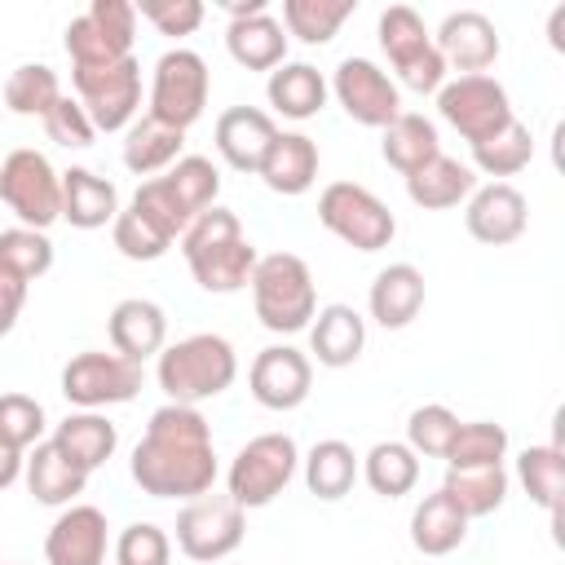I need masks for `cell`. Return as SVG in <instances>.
Segmentation results:
<instances>
[{
  "label": "cell",
  "mask_w": 565,
  "mask_h": 565,
  "mask_svg": "<svg viewBox=\"0 0 565 565\" xmlns=\"http://www.w3.org/2000/svg\"><path fill=\"white\" fill-rule=\"evenodd\" d=\"M40 124H44L49 141H57L62 150H88V146L97 141L93 119H88V115H84V106H79L75 97H66V93H62V102H57Z\"/></svg>",
  "instance_id": "681fc988"
},
{
  "label": "cell",
  "mask_w": 565,
  "mask_h": 565,
  "mask_svg": "<svg viewBox=\"0 0 565 565\" xmlns=\"http://www.w3.org/2000/svg\"><path fill=\"white\" fill-rule=\"evenodd\" d=\"M181 146H185L181 128H168V124L141 115L124 128V150L119 154H124V168L132 177H159L181 159Z\"/></svg>",
  "instance_id": "1f68e13d"
},
{
  "label": "cell",
  "mask_w": 565,
  "mask_h": 565,
  "mask_svg": "<svg viewBox=\"0 0 565 565\" xmlns=\"http://www.w3.org/2000/svg\"><path fill=\"white\" fill-rule=\"evenodd\" d=\"M463 539H468V516L455 508V499L441 486L415 503V512H411V543H415V552L450 556Z\"/></svg>",
  "instance_id": "4dcf8cb0"
},
{
  "label": "cell",
  "mask_w": 565,
  "mask_h": 565,
  "mask_svg": "<svg viewBox=\"0 0 565 565\" xmlns=\"http://www.w3.org/2000/svg\"><path fill=\"white\" fill-rule=\"evenodd\" d=\"M106 335H110V349L124 353L128 362L159 358V349L168 344V313L146 296H128L110 309Z\"/></svg>",
  "instance_id": "7402d4cb"
},
{
  "label": "cell",
  "mask_w": 565,
  "mask_h": 565,
  "mask_svg": "<svg viewBox=\"0 0 565 565\" xmlns=\"http://www.w3.org/2000/svg\"><path fill=\"white\" fill-rule=\"evenodd\" d=\"M247 388L265 411H296L313 388V358L296 344H269L252 358Z\"/></svg>",
  "instance_id": "2e32d148"
},
{
  "label": "cell",
  "mask_w": 565,
  "mask_h": 565,
  "mask_svg": "<svg viewBox=\"0 0 565 565\" xmlns=\"http://www.w3.org/2000/svg\"><path fill=\"white\" fill-rule=\"evenodd\" d=\"M366 349V318L353 305H322L309 322V353L318 366H353Z\"/></svg>",
  "instance_id": "cb8c5ba5"
},
{
  "label": "cell",
  "mask_w": 565,
  "mask_h": 565,
  "mask_svg": "<svg viewBox=\"0 0 565 565\" xmlns=\"http://www.w3.org/2000/svg\"><path fill=\"white\" fill-rule=\"evenodd\" d=\"M318 221H322L327 234H335L353 252H380L397 234V221H393L388 203L375 190L358 185V181H331L318 194Z\"/></svg>",
  "instance_id": "ba28073f"
},
{
  "label": "cell",
  "mask_w": 565,
  "mask_h": 565,
  "mask_svg": "<svg viewBox=\"0 0 565 565\" xmlns=\"http://www.w3.org/2000/svg\"><path fill=\"white\" fill-rule=\"evenodd\" d=\"M247 516L230 494H199L177 512V547L199 565H216L243 547Z\"/></svg>",
  "instance_id": "5bb4252c"
},
{
  "label": "cell",
  "mask_w": 565,
  "mask_h": 565,
  "mask_svg": "<svg viewBox=\"0 0 565 565\" xmlns=\"http://www.w3.org/2000/svg\"><path fill=\"white\" fill-rule=\"evenodd\" d=\"M561 31H565V4H556V9H552V18H547V40H552V49H565Z\"/></svg>",
  "instance_id": "f5cc1de1"
},
{
  "label": "cell",
  "mask_w": 565,
  "mask_h": 565,
  "mask_svg": "<svg viewBox=\"0 0 565 565\" xmlns=\"http://www.w3.org/2000/svg\"><path fill=\"white\" fill-rule=\"evenodd\" d=\"M212 137H216V154L234 172H256L265 150H269V141L278 137V124L260 106H230V110L216 115Z\"/></svg>",
  "instance_id": "ffe728a7"
},
{
  "label": "cell",
  "mask_w": 565,
  "mask_h": 565,
  "mask_svg": "<svg viewBox=\"0 0 565 565\" xmlns=\"http://www.w3.org/2000/svg\"><path fill=\"white\" fill-rule=\"evenodd\" d=\"M463 225L486 247H508L530 225V203L512 181H486L463 203Z\"/></svg>",
  "instance_id": "ac0fdd59"
},
{
  "label": "cell",
  "mask_w": 565,
  "mask_h": 565,
  "mask_svg": "<svg viewBox=\"0 0 565 565\" xmlns=\"http://www.w3.org/2000/svg\"><path fill=\"white\" fill-rule=\"evenodd\" d=\"M110 238H115V252L119 256H128V260H159V256H168V247H172V238L163 234V230H154L141 212H132V207H119V216L110 221Z\"/></svg>",
  "instance_id": "bcb514c9"
},
{
  "label": "cell",
  "mask_w": 565,
  "mask_h": 565,
  "mask_svg": "<svg viewBox=\"0 0 565 565\" xmlns=\"http://www.w3.org/2000/svg\"><path fill=\"white\" fill-rule=\"evenodd\" d=\"M172 561V539L154 521H132L115 539V565H168Z\"/></svg>",
  "instance_id": "7dc6e473"
},
{
  "label": "cell",
  "mask_w": 565,
  "mask_h": 565,
  "mask_svg": "<svg viewBox=\"0 0 565 565\" xmlns=\"http://www.w3.org/2000/svg\"><path fill=\"white\" fill-rule=\"evenodd\" d=\"M168 199L181 207L185 221H194L199 212H207L221 194V168L207 159V154H181L168 172H159Z\"/></svg>",
  "instance_id": "d590c367"
},
{
  "label": "cell",
  "mask_w": 565,
  "mask_h": 565,
  "mask_svg": "<svg viewBox=\"0 0 565 565\" xmlns=\"http://www.w3.org/2000/svg\"><path fill=\"white\" fill-rule=\"evenodd\" d=\"M358 477L380 494V499H402L419 486V455L406 441H375L358 459Z\"/></svg>",
  "instance_id": "e575fe53"
},
{
  "label": "cell",
  "mask_w": 565,
  "mask_h": 565,
  "mask_svg": "<svg viewBox=\"0 0 565 565\" xmlns=\"http://www.w3.org/2000/svg\"><path fill=\"white\" fill-rule=\"evenodd\" d=\"M300 463H305V486H309V494L322 499V503L344 499V494L353 490V481H358V455H353V446L340 441V437L313 441Z\"/></svg>",
  "instance_id": "836d02e7"
},
{
  "label": "cell",
  "mask_w": 565,
  "mask_h": 565,
  "mask_svg": "<svg viewBox=\"0 0 565 565\" xmlns=\"http://www.w3.org/2000/svg\"><path fill=\"white\" fill-rule=\"evenodd\" d=\"M300 468V446L291 433H260L247 446H238V455L230 459L225 472V494L247 512V508H265L274 503L291 477Z\"/></svg>",
  "instance_id": "8992f818"
},
{
  "label": "cell",
  "mask_w": 565,
  "mask_h": 565,
  "mask_svg": "<svg viewBox=\"0 0 565 565\" xmlns=\"http://www.w3.org/2000/svg\"><path fill=\"white\" fill-rule=\"evenodd\" d=\"M238 375V353L216 331H194L185 340H172L154 358V380L168 393V402L199 406L207 397H221Z\"/></svg>",
  "instance_id": "3957f363"
},
{
  "label": "cell",
  "mask_w": 565,
  "mask_h": 565,
  "mask_svg": "<svg viewBox=\"0 0 565 565\" xmlns=\"http://www.w3.org/2000/svg\"><path fill=\"white\" fill-rule=\"evenodd\" d=\"M137 18H146L159 35H194L207 18L203 0H137Z\"/></svg>",
  "instance_id": "c3c4849f"
},
{
  "label": "cell",
  "mask_w": 565,
  "mask_h": 565,
  "mask_svg": "<svg viewBox=\"0 0 565 565\" xmlns=\"http://www.w3.org/2000/svg\"><path fill=\"white\" fill-rule=\"evenodd\" d=\"M265 97H269L274 115L300 124V119H313V115L327 106L331 88H327V75H322L318 66H309V62H282V66L269 71Z\"/></svg>",
  "instance_id": "484cf974"
},
{
  "label": "cell",
  "mask_w": 565,
  "mask_h": 565,
  "mask_svg": "<svg viewBox=\"0 0 565 565\" xmlns=\"http://www.w3.org/2000/svg\"><path fill=\"white\" fill-rule=\"evenodd\" d=\"M181 256L194 274V282L212 296H234L252 282L256 269V247L243 234L238 216L221 203H212L207 212H199L185 234H181Z\"/></svg>",
  "instance_id": "7a4b0ae2"
},
{
  "label": "cell",
  "mask_w": 565,
  "mask_h": 565,
  "mask_svg": "<svg viewBox=\"0 0 565 565\" xmlns=\"http://www.w3.org/2000/svg\"><path fill=\"white\" fill-rule=\"evenodd\" d=\"M455 428H459V415H455L450 406H441V402H424V406H415L411 419H406V446H411L415 455L446 459Z\"/></svg>",
  "instance_id": "ee69618b"
},
{
  "label": "cell",
  "mask_w": 565,
  "mask_h": 565,
  "mask_svg": "<svg viewBox=\"0 0 565 565\" xmlns=\"http://www.w3.org/2000/svg\"><path fill=\"white\" fill-rule=\"evenodd\" d=\"M106 547H110V525L106 512L93 503H66L44 534L49 565H106Z\"/></svg>",
  "instance_id": "d6986e66"
},
{
  "label": "cell",
  "mask_w": 565,
  "mask_h": 565,
  "mask_svg": "<svg viewBox=\"0 0 565 565\" xmlns=\"http://www.w3.org/2000/svg\"><path fill=\"white\" fill-rule=\"evenodd\" d=\"M318 163H322V154H318V141H313V137H305V132H278V137L269 141V150H265L256 177H260L274 194L296 199V194L313 190Z\"/></svg>",
  "instance_id": "603a6c76"
},
{
  "label": "cell",
  "mask_w": 565,
  "mask_h": 565,
  "mask_svg": "<svg viewBox=\"0 0 565 565\" xmlns=\"http://www.w3.org/2000/svg\"><path fill=\"white\" fill-rule=\"evenodd\" d=\"M477 190V172L450 154H437L428 159L419 172L406 177V199L424 212H446V207H459L468 203V194Z\"/></svg>",
  "instance_id": "f1b7e54d"
},
{
  "label": "cell",
  "mask_w": 565,
  "mask_h": 565,
  "mask_svg": "<svg viewBox=\"0 0 565 565\" xmlns=\"http://www.w3.org/2000/svg\"><path fill=\"white\" fill-rule=\"evenodd\" d=\"M508 459V428L494 419H472L455 428L450 450H446V468H494Z\"/></svg>",
  "instance_id": "b9f144b4"
},
{
  "label": "cell",
  "mask_w": 565,
  "mask_h": 565,
  "mask_svg": "<svg viewBox=\"0 0 565 565\" xmlns=\"http://www.w3.org/2000/svg\"><path fill=\"white\" fill-rule=\"evenodd\" d=\"M22 477H26L31 499L44 503V508H66V503H75V494H84V486H88V472L75 468L53 441L31 446Z\"/></svg>",
  "instance_id": "f546056e"
},
{
  "label": "cell",
  "mask_w": 565,
  "mask_h": 565,
  "mask_svg": "<svg viewBox=\"0 0 565 565\" xmlns=\"http://www.w3.org/2000/svg\"><path fill=\"white\" fill-rule=\"evenodd\" d=\"M530 159H534V137H530V128L521 119H512L503 132H494L490 141L472 146V163L468 168L490 177V181H503V177H516L521 168H530Z\"/></svg>",
  "instance_id": "60d3db41"
},
{
  "label": "cell",
  "mask_w": 565,
  "mask_h": 565,
  "mask_svg": "<svg viewBox=\"0 0 565 565\" xmlns=\"http://www.w3.org/2000/svg\"><path fill=\"white\" fill-rule=\"evenodd\" d=\"M441 490L455 499V508L468 521H477V516H490V512L503 508V499H508V472H503V463H494V468H446Z\"/></svg>",
  "instance_id": "f35d334b"
},
{
  "label": "cell",
  "mask_w": 565,
  "mask_h": 565,
  "mask_svg": "<svg viewBox=\"0 0 565 565\" xmlns=\"http://www.w3.org/2000/svg\"><path fill=\"white\" fill-rule=\"evenodd\" d=\"M0 265L9 274H18L22 282L44 278L53 269V238L44 230H26V225L0 230Z\"/></svg>",
  "instance_id": "7bdbcfd3"
},
{
  "label": "cell",
  "mask_w": 565,
  "mask_h": 565,
  "mask_svg": "<svg viewBox=\"0 0 565 565\" xmlns=\"http://www.w3.org/2000/svg\"><path fill=\"white\" fill-rule=\"evenodd\" d=\"M119 216V190L115 181L97 177L93 168H66L62 172V221L75 230H102Z\"/></svg>",
  "instance_id": "4316f807"
},
{
  "label": "cell",
  "mask_w": 565,
  "mask_h": 565,
  "mask_svg": "<svg viewBox=\"0 0 565 565\" xmlns=\"http://www.w3.org/2000/svg\"><path fill=\"white\" fill-rule=\"evenodd\" d=\"M0 203L26 230H44L62 221V172L49 163L44 150L18 146L0 159Z\"/></svg>",
  "instance_id": "52a82bcc"
},
{
  "label": "cell",
  "mask_w": 565,
  "mask_h": 565,
  "mask_svg": "<svg viewBox=\"0 0 565 565\" xmlns=\"http://www.w3.org/2000/svg\"><path fill=\"white\" fill-rule=\"evenodd\" d=\"M75 102L93 119L97 132H124L141 110V62L124 57L110 66H79L71 71Z\"/></svg>",
  "instance_id": "4fadbf2b"
},
{
  "label": "cell",
  "mask_w": 565,
  "mask_h": 565,
  "mask_svg": "<svg viewBox=\"0 0 565 565\" xmlns=\"http://www.w3.org/2000/svg\"><path fill=\"white\" fill-rule=\"evenodd\" d=\"M62 102V79L49 62H22L4 79V106L22 119H44Z\"/></svg>",
  "instance_id": "ab89813d"
},
{
  "label": "cell",
  "mask_w": 565,
  "mask_h": 565,
  "mask_svg": "<svg viewBox=\"0 0 565 565\" xmlns=\"http://www.w3.org/2000/svg\"><path fill=\"white\" fill-rule=\"evenodd\" d=\"M331 97L340 102V110L362 124V128H388L402 115V88L393 84V75L371 62V57H344L331 71Z\"/></svg>",
  "instance_id": "9a60e30c"
},
{
  "label": "cell",
  "mask_w": 565,
  "mask_h": 565,
  "mask_svg": "<svg viewBox=\"0 0 565 565\" xmlns=\"http://www.w3.org/2000/svg\"><path fill=\"white\" fill-rule=\"evenodd\" d=\"M44 406L26 393H0V441L13 450H31L44 441Z\"/></svg>",
  "instance_id": "f6af8a7d"
},
{
  "label": "cell",
  "mask_w": 565,
  "mask_h": 565,
  "mask_svg": "<svg viewBox=\"0 0 565 565\" xmlns=\"http://www.w3.org/2000/svg\"><path fill=\"white\" fill-rule=\"evenodd\" d=\"M516 481L530 494V503H539L556 525L561 521V490H565V455H561V446L556 441L525 446L516 455Z\"/></svg>",
  "instance_id": "8d00e7d4"
},
{
  "label": "cell",
  "mask_w": 565,
  "mask_h": 565,
  "mask_svg": "<svg viewBox=\"0 0 565 565\" xmlns=\"http://www.w3.org/2000/svg\"><path fill=\"white\" fill-rule=\"evenodd\" d=\"M380 154H384V163H388L393 172H402V177L419 172L428 159L441 154L437 124L424 119V115H415V110H402L388 128H380Z\"/></svg>",
  "instance_id": "d6a6232c"
},
{
  "label": "cell",
  "mask_w": 565,
  "mask_h": 565,
  "mask_svg": "<svg viewBox=\"0 0 565 565\" xmlns=\"http://www.w3.org/2000/svg\"><path fill=\"white\" fill-rule=\"evenodd\" d=\"M358 13V0H282V31L300 44H331L335 31Z\"/></svg>",
  "instance_id": "74e56055"
},
{
  "label": "cell",
  "mask_w": 565,
  "mask_h": 565,
  "mask_svg": "<svg viewBox=\"0 0 565 565\" xmlns=\"http://www.w3.org/2000/svg\"><path fill=\"white\" fill-rule=\"evenodd\" d=\"M212 93V71L194 49H168L154 57V75H150V97H146V115L168 124V128H190L199 124L203 106Z\"/></svg>",
  "instance_id": "9c48e42d"
},
{
  "label": "cell",
  "mask_w": 565,
  "mask_h": 565,
  "mask_svg": "<svg viewBox=\"0 0 565 565\" xmlns=\"http://www.w3.org/2000/svg\"><path fill=\"white\" fill-rule=\"evenodd\" d=\"M225 49L243 71H274L287 62V31L269 9H260L247 18H230Z\"/></svg>",
  "instance_id": "d4e9b609"
},
{
  "label": "cell",
  "mask_w": 565,
  "mask_h": 565,
  "mask_svg": "<svg viewBox=\"0 0 565 565\" xmlns=\"http://www.w3.org/2000/svg\"><path fill=\"white\" fill-rule=\"evenodd\" d=\"M446 71H459V75H486L499 53H503V40H499V26L481 13V9H455L441 18L437 35H433Z\"/></svg>",
  "instance_id": "e0dca14e"
},
{
  "label": "cell",
  "mask_w": 565,
  "mask_h": 565,
  "mask_svg": "<svg viewBox=\"0 0 565 565\" xmlns=\"http://www.w3.org/2000/svg\"><path fill=\"white\" fill-rule=\"evenodd\" d=\"M22 468H26V455L0 441V490H9V486L22 477Z\"/></svg>",
  "instance_id": "816d5d0a"
},
{
  "label": "cell",
  "mask_w": 565,
  "mask_h": 565,
  "mask_svg": "<svg viewBox=\"0 0 565 565\" xmlns=\"http://www.w3.org/2000/svg\"><path fill=\"white\" fill-rule=\"evenodd\" d=\"M437 115L468 141L481 146L494 132H503L512 115V97L494 75H455L437 88Z\"/></svg>",
  "instance_id": "8fae6325"
},
{
  "label": "cell",
  "mask_w": 565,
  "mask_h": 565,
  "mask_svg": "<svg viewBox=\"0 0 565 565\" xmlns=\"http://www.w3.org/2000/svg\"><path fill=\"white\" fill-rule=\"evenodd\" d=\"M132 40H137V4L132 0H93L62 31L71 71L124 62V57H132Z\"/></svg>",
  "instance_id": "30bf717a"
},
{
  "label": "cell",
  "mask_w": 565,
  "mask_h": 565,
  "mask_svg": "<svg viewBox=\"0 0 565 565\" xmlns=\"http://www.w3.org/2000/svg\"><path fill=\"white\" fill-rule=\"evenodd\" d=\"M380 49L393 66V84L411 88V93H437L446 84V62L433 44V31L424 26V18L411 4H388L375 22Z\"/></svg>",
  "instance_id": "5b68a950"
},
{
  "label": "cell",
  "mask_w": 565,
  "mask_h": 565,
  "mask_svg": "<svg viewBox=\"0 0 565 565\" xmlns=\"http://www.w3.org/2000/svg\"><path fill=\"white\" fill-rule=\"evenodd\" d=\"M132 481L150 499H199L216 486V446H212V424L199 415V406L163 402L141 441L132 446L128 459Z\"/></svg>",
  "instance_id": "6da1fadb"
},
{
  "label": "cell",
  "mask_w": 565,
  "mask_h": 565,
  "mask_svg": "<svg viewBox=\"0 0 565 565\" xmlns=\"http://www.w3.org/2000/svg\"><path fill=\"white\" fill-rule=\"evenodd\" d=\"M424 274L411 265V260H393L384 265L375 278H371V291H366V313L371 322H380L384 331H402L419 318L424 309Z\"/></svg>",
  "instance_id": "44dd1931"
},
{
  "label": "cell",
  "mask_w": 565,
  "mask_h": 565,
  "mask_svg": "<svg viewBox=\"0 0 565 565\" xmlns=\"http://www.w3.org/2000/svg\"><path fill=\"white\" fill-rule=\"evenodd\" d=\"M141 362H128L124 353L106 349H84L62 366V397L75 411H106L119 402H132L141 393Z\"/></svg>",
  "instance_id": "7c38bea8"
},
{
  "label": "cell",
  "mask_w": 565,
  "mask_h": 565,
  "mask_svg": "<svg viewBox=\"0 0 565 565\" xmlns=\"http://www.w3.org/2000/svg\"><path fill=\"white\" fill-rule=\"evenodd\" d=\"M26 287H31V282H22L18 274H9V269L0 265V335H9V331L18 327L22 305H26Z\"/></svg>",
  "instance_id": "f907efd6"
},
{
  "label": "cell",
  "mask_w": 565,
  "mask_h": 565,
  "mask_svg": "<svg viewBox=\"0 0 565 565\" xmlns=\"http://www.w3.org/2000/svg\"><path fill=\"white\" fill-rule=\"evenodd\" d=\"M247 287H252V309H256L260 327L274 331V335H296L318 313L313 274H309V265L296 252L256 256V269H252Z\"/></svg>",
  "instance_id": "277c9868"
},
{
  "label": "cell",
  "mask_w": 565,
  "mask_h": 565,
  "mask_svg": "<svg viewBox=\"0 0 565 565\" xmlns=\"http://www.w3.org/2000/svg\"><path fill=\"white\" fill-rule=\"evenodd\" d=\"M49 441H53L75 468L97 472V468L115 455V446H119V428H115L102 411H71V415L53 428Z\"/></svg>",
  "instance_id": "83f0119b"
}]
</instances>
